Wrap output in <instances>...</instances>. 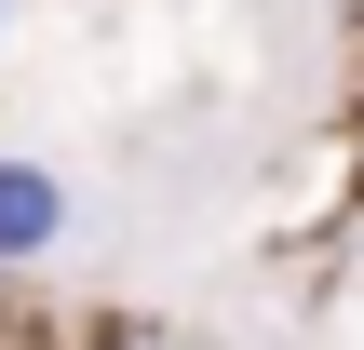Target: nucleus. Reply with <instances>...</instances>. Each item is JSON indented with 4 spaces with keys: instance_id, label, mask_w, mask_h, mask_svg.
<instances>
[{
    "instance_id": "f257e3e1",
    "label": "nucleus",
    "mask_w": 364,
    "mask_h": 350,
    "mask_svg": "<svg viewBox=\"0 0 364 350\" xmlns=\"http://www.w3.org/2000/svg\"><path fill=\"white\" fill-rule=\"evenodd\" d=\"M81 229H95L81 175L54 148H0V270H54V256H81Z\"/></svg>"
},
{
    "instance_id": "f03ea898",
    "label": "nucleus",
    "mask_w": 364,
    "mask_h": 350,
    "mask_svg": "<svg viewBox=\"0 0 364 350\" xmlns=\"http://www.w3.org/2000/svg\"><path fill=\"white\" fill-rule=\"evenodd\" d=\"M95 350H149V337H95Z\"/></svg>"
},
{
    "instance_id": "7ed1b4c3",
    "label": "nucleus",
    "mask_w": 364,
    "mask_h": 350,
    "mask_svg": "<svg viewBox=\"0 0 364 350\" xmlns=\"http://www.w3.org/2000/svg\"><path fill=\"white\" fill-rule=\"evenodd\" d=\"M0 40H14V0H0Z\"/></svg>"
}]
</instances>
